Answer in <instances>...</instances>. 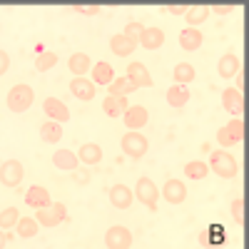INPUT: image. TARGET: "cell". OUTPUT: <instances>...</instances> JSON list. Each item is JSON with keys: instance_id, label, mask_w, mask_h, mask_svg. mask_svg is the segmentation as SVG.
<instances>
[{"instance_id": "7c38bea8", "label": "cell", "mask_w": 249, "mask_h": 249, "mask_svg": "<svg viewBox=\"0 0 249 249\" xmlns=\"http://www.w3.org/2000/svg\"><path fill=\"white\" fill-rule=\"evenodd\" d=\"M162 197L167 199L170 204H182L187 199V187L179 179H167L162 187Z\"/></svg>"}, {"instance_id": "ac0fdd59", "label": "cell", "mask_w": 249, "mask_h": 249, "mask_svg": "<svg viewBox=\"0 0 249 249\" xmlns=\"http://www.w3.org/2000/svg\"><path fill=\"white\" fill-rule=\"evenodd\" d=\"M239 70H242V65H239V57L234 53H224L219 57V62H217V72L222 77H234Z\"/></svg>"}, {"instance_id": "d6986e66", "label": "cell", "mask_w": 249, "mask_h": 249, "mask_svg": "<svg viewBox=\"0 0 249 249\" xmlns=\"http://www.w3.org/2000/svg\"><path fill=\"white\" fill-rule=\"evenodd\" d=\"M68 68H70V72H72L75 77H85V72L92 70V60H90L85 53H75V55H70V60H68Z\"/></svg>"}, {"instance_id": "83f0119b", "label": "cell", "mask_w": 249, "mask_h": 249, "mask_svg": "<svg viewBox=\"0 0 249 249\" xmlns=\"http://www.w3.org/2000/svg\"><path fill=\"white\" fill-rule=\"evenodd\" d=\"M184 18H187V23H190V28L202 25L204 20L210 18V8H207V5H192V8H187Z\"/></svg>"}, {"instance_id": "f1b7e54d", "label": "cell", "mask_w": 249, "mask_h": 249, "mask_svg": "<svg viewBox=\"0 0 249 249\" xmlns=\"http://www.w3.org/2000/svg\"><path fill=\"white\" fill-rule=\"evenodd\" d=\"M37 230H40V224L35 222V219H30V217H20L18 219V224H15V232L23 237V239H30V237H35L37 234Z\"/></svg>"}, {"instance_id": "f546056e", "label": "cell", "mask_w": 249, "mask_h": 249, "mask_svg": "<svg viewBox=\"0 0 249 249\" xmlns=\"http://www.w3.org/2000/svg\"><path fill=\"white\" fill-rule=\"evenodd\" d=\"M172 75H175V85H187V82L195 80V68L190 65V62H179Z\"/></svg>"}, {"instance_id": "cb8c5ba5", "label": "cell", "mask_w": 249, "mask_h": 249, "mask_svg": "<svg viewBox=\"0 0 249 249\" xmlns=\"http://www.w3.org/2000/svg\"><path fill=\"white\" fill-rule=\"evenodd\" d=\"M53 164L57 170H65V172H72L77 167V155L70 152V150H57L53 155Z\"/></svg>"}, {"instance_id": "2e32d148", "label": "cell", "mask_w": 249, "mask_h": 249, "mask_svg": "<svg viewBox=\"0 0 249 249\" xmlns=\"http://www.w3.org/2000/svg\"><path fill=\"white\" fill-rule=\"evenodd\" d=\"M70 92H72L77 100L88 102V100L95 97V85H92V80H88V77H75V80L70 82Z\"/></svg>"}, {"instance_id": "d6a6232c", "label": "cell", "mask_w": 249, "mask_h": 249, "mask_svg": "<svg viewBox=\"0 0 249 249\" xmlns=\"http://www.w3.org/2000/svg\"><path fill=\"white\" fill-rule=\"evenodd\" d=\"M20 219V212L15 210V207H8V210L0 212V230H13V227L18 224Z\"/></svg>"}, {"instance_id": "f35d334b", "label": "cell", "mask_w": 249, "mask_h": 249, "mask_svg": "<svg viewBox=\"0 0 249 249\" xmlns=\"http://www.w3.org/2000/svg\"><path fill=\"white\" fill-rule=\"evenodd\" d=\"M8 68H10V57H8L5 50H0V77L8 72Z\"/></svg>"}, {"instance_id": "b9f144b4", "label": "cell", "mask_w": 249, "mask_h": 249, "mask_svg": "<svg viewBox=\"0 0 249 249\" xmlns=\"http://www.w3.org/2000/svg\"><path fill=\"white\" fill-rule=\"evenodd\" d=\"M242 88H244V72L239 70V72H237V90L242 92Z\"/></svg>"}, {"instance_id": "4dcf8cb0", "label": "cell", "mask_w": 249, "mask_h": 249, "mask_svg": "<svg viewBox=\"0 0 249 249\" xmlns=\"http://www.w3.org/2000/svg\"><path fill=\"white\" fill-rule=\"evenodd\" d=\"M207 172H210V167H207L204 162H199V160H192V162L184 164V175L190 179H204Z\"/></svg>"}, {"instance_id": "ab89813d", "label": "cell", "mask_w": 249, "mask_h": 249, "mask_svg": "<svg viewBox=\"0 0 249 249\" xmlns=\"http://www.w3.org/2000/svg\"><path fill=\"white\" fill-rule=\"evenodd\" d=\"M210 10H214L217 15H230L232 10H237V5H214V8H210Z\"/></svg>"}, {"instance_id": "d590c367", "label": "cell", "mask_w": 249, "mask_h": 249, "mask_svg": "<svg viewBox=\"0 0 249 249\" xmlns=\"http://www.w3.org/2000/svg\"><path fill=\"white\" fill-rule=\"evenodd\" d=\"M217 142L222 144V147H234V144H237V142H234V137H232L230 132H227V127H222V130L217 132Z\"/></svg>"}, {"instance_id": "ffe728a7", "label": "cell", "mask_w": 249, "mask_h": 249, "mask_svg": "<svg viewBox=\"0 0 249 249\" xmlns=\"http://www.w3.org/2000/svg\"><path fill=\"white\" fill-rule=\"evenodd\" d=\"M127 107H130L127 97H115V95H107V97H105V102H102V110H105V115H107V117H122Z\"/></svg>"}, {"instance_id": "ba28073f", "label": "cell", "mask_w": 249, "mask_h": 249, "mask_svg": "<svg viewBox=\"0 0 249 249\" xmlns=\"http://www.w3.org/2000/svg\"><path fill=\"white\" fill-rule=\"evenodd\" d=\"M147 120H150V112H147V107H142V105H132V107H127L124 110V115H122V122H124V127L127 130H142L144 124H147Z\"/></svg>"}, {"instance_id": "e0dca14e", "label": "cell", "mask_w": 249, "mask_h": 249, "mask_svg": "<svg viewBox=\"0 0 249 249\" xmlns=\"http://www.w3.org/2000/svg\"><path fill=\"white\" fill-rule=\"evenodd\" d=\"M25 204L33 207V210H40V207H48L50 204V192L45 190V187H40V184H33L28 195H25Z\"/></svg>"}, {"instance_id": "9a60e30c", "label": "cell", "mask_w": 249, "mask_h": 249, "mask_svg": "<svg viewBox=\"0 0 249 249\" xmlns=\"http://www.w3.org/2000/svg\"><path fill=\"white\" fill-rule=\"evenodd\" d=\"M135 48H137V40H135V37H127L124 33H120V35H115V37L110 40V50H112L117 57H127L130 53H135Z\"/></svg>"}, {"instance_id": "d4e9b609", "label": "cell", "mask_w": 249, "mask_h": 249, "mask_svg": "<svg viewBox=\"0 0 249 249\" xmlns=\"http://www.w3.org/2000/svg\"><path fill=\"white\" fill-rule=\"evenodd\" d=\"M77 160L82 164H97L102 160V150H100V144L95 142H88V144H82L80 152H77Z\"/></svg>"}, {"instance_id": "7402d4cb", "label": "cell", "mask_w": 249, "mask_h": 249, "mask_svg": "<svg viewBox=\"0 0 249 249\" xmlns=\"http://www.w3.org/2000/svg\"><path fill=\"white\" fill-rule=\"evenodd\" d=\"M202 30H195V28H184L182 33H179V45H182V50H187V53H192V50H199V45H202Z\"/></svg>"}, {"instance_id": "8fae6325", "label": "cell", "mask_w": 249, "mask_h": 249, "mask_svg": "<svg viewBox=\"0 0 249 249\" xmlns=\"http://www.w3.org/2000/svg\"><path fill=\"white\" fill-rule=\"evenodd\" d=\"M132 199H135V195H132V190L127 184H115L112 190H110V204L115 207V210H127V207L132 204Z\"/></svg>"}, {"instance_id": "4316f807", "label": "cell", "mask_w": 249, "mask_h": 249, "mask_svg": "<svg viewBox=\"0 0 249 249\" xmlns=\"http://www.w3.org/2000/svg\"><path fill=\"white\" fill-rule=\"evenodd\" d=\"M137 88L130 82V77L124 75V77H115L112 82H110V95H115V97H127L130 92H135Z\"/></svg>"}, {"instance_id": "74e56055", "label": "cell", "mask_w": 249, "mask_h": 249, "mask_svg": "<svg viewBox=\"0 0 249 249\" xmlns=\"http://www.w3.org/2000/svg\"><path fill=\"white\" fill-rule=\"evenodd\" d=\"M72 10H77L82 15H97L100 13V5H72Z\"/></svg>"}, {"instance_id": "5b68a950", "label": "cell", "mask_w": 249, "mask_h": 249, "mask_svg": "<svg viewBox=\"0 0 249 249\" xmlns=\"http://www.w3.org/2000/svg\"><path fill=\"white\" fill-rule=\"evenodd\" d=\"M135 197L140 199V204L150 207V210H157L160 190H157V184H155L150 177H140V179H137V187H135Z\"/></svg>"}, {"instance_id": "484cf974", "label": "cell", "mask_w": 249, "mask_h": 249, "mask_svg": "<svg viewBox=\"0 0 249 249\" xmlns=\"http://www.w3.org/2000/svg\"><path fill=\"white\" fill-rule=\"evenodd\" d=\"M60 137H62V127H60V122H43L40 124V140L43 142H48V144H55V142H60Z\"/></svg>"}, {"instance_id": "8d00e7d4", "label": "cell", "mask_w": 249, "mask_h": 249, "mask_svg": "<svg viewBox=\"0 0 249 249\" xmlns=\"http://www.w3.org/2000/svg\"><path fill=\"white\" fill-rule=\"evenodd\" d=\"M142 30H144V28H142L140 23H127V28H124V35H127V37H135V40H137V37L142 35Z\"/></svg>"}, {"instance_id": "60d3db41", "label": "cell", "mask_w": 249, "mask_h": 249, "mask_svg": "<svg viewBox=\"0 0 249 249\" xmlns=\"http://www.w3.org/2000/svg\"><path fill=\"white\" fill-rule=\"evenodd\" d=\"M164 10H170L172 15H184L187 13V5H167Z\"/></svg>"}, {"instance_id": "8992f818", "label": "cell", "mask_w": 249, "mask_h": 249, "mask_svg": "<svg viewBox=\"0 0 249 249\" xmlns=\"http://www.w3.org/2000/svg\"><path fill=\"white\" fill-rule=\"evenodd\" d=\"M105 247L107 249H130L132 247V232L122 224H115L105 234Z\"/></svg>"}, {"instance_id": "44dd1931", "label": "cell", "mask_w": 249, "mask_h": 249, "mask_svg": "<svg viewBox=\"0 0 249 249\" xmlns=\"http://www.w3.org/2000/svg\"><path fill=\"white\" fill-rule=\"evenodd\" d=\"M90 72H92V85H110L115 80V70L110 62H95Z\"/></svg>"}, {"instance_id": "836d02e7", "label": "cell", "mask_w": 249, "mask_h": 249, "mask_svg": "<svg viewBox=\"0 0 249 249\" xmlns=\"http://www.w3.org/2000/svg\"><path fill=\"white\" fill-rule=\"evenodd\" d=\"M227 132L234 137V142H242L244 140V120L242 117H232L230 124H227Z\"/></svg>"}, {"instance_id": "7a4b0ae2", "label": "cell", "mask_w": 249, "mask_h": 249, "mask_svg": "<svg viewBox=\"0 0 249 249\" xmlns=\"http://www.w3.org/2000/svg\"><path fill=\"white\" fill-rule=\"evenodd\" d=\"M120 144H122V152L127 155V157H132V160H140V157H144V152L150 150V142H147V137H144V135H140V132H135V130L124 132Z\"/></svg>"}, {"instance_id": "1f68e13d", "label": "cell", "mask_w": 249, "mask_h": 249, "mask_svg": "<svg viewBox=\"0 0 249 249\" xmlns=\"http://www.w3.org/2000/svg\"><path fill=\"white\" fill-rule=\"evenodd\" d=\"M55 62H57V55H55L53 50H43V53H40V55L35 57V70L45 72V70L55 68Z\"/></svg>"}, {"instance_id": "6da1fadb", "label": "cell", "mask_w": 249, "mask_h": 249, "mask_svg": "<svg viewBox=\"0 0 249 249\" xmlns=\"http://www.w3.org/2000/svg\"><path fill=\"white\" fill-rule=\"evenodd\" d=\"M217 177H224V179H232L237 175V160L230 155V152H224V150H217L212 152L210 157V164H207Z\"/></svg>"}, {"instance_id": "4fadbf2b", "label": "cell", "mask_w": 249, "mask_h": 249, "mask_svg": "<svg viewBox=\"0 0 249 249\" xmlns=\"http://www.w3.org/2000/svg\"><path fill=\"white\" fill-rule=\"evenodd\" d=\"M127 77L130 82L140 90V88H152V75L150 70L142 65V62H130V68H127Z\"/></svg>"}, {"instance_id": "5bb4252c", "label": "cell", "mask_w": 249, "mask_h": 249, "mask_svg": "<svg viewBox=\"0 0 249 249\" xmlns=\"http://www.w3.org/2000/svg\"><path fill=\"white\" fill-rule=\"evenodd\" d=\"M164 43V33L160 28H144L142 35L137 37V45H142L144 50H160Z\"/></svg>"}, {"instance_id": "9c48e42d", "label": "cell", "mask_w": 249, "mask_h": 249, "mask_svg": "<svg viewBox=\"0 0 249 249\" xmlns=\"http://www.w3.org/2000/svg\"><path fill=\"white\" fill-rule=\"evenodd\" d=\"M222 105L232 117H242V112H244V95L237 88H227L222 92Z\"/></svg>"}, {"instance_id": "e575fe53", "label": "cell", "mask_w": 249, "mask_h": 249, "mask_svg": "<svg viewBox=\"0 0 249 249\" xmlns=\"http://www.w3.org/2000/svg\"><path fill=\"white\" fill-rule=\"evenodd\" d=\"M232 217H234V222L242 227L244 224V199L242 197H237L234 202H232Z\"/></svg>"}, {"instance_id": "30bf717a", "label": "cell", "mask_w": 249, "mask_h": 249, "mask_svg": "<svg viewBox=\"0 0 249 249\" xmlns=\"http://www.w3.org/2000/svg\"><path fill=\"white\" fill-rule=\"evenodd\" d=\"M43 110L48 112V117L53 120V122H68L70 120V110H68V105L62 100H57V97H48L45 102H43Z\"/></svg>"}, {"instance_id": "603a6c76", "label": "cell", "mask_w": 249, "mask_h": 249, "mask_svg": "<svg viewBox=\"0 0 249 249\" xmlns=\"http://www.w3.org/2000/svg\"><path fill=\"white\" fill-rule=\"evenodd\" d=\"M187 102H190V90H187V85H172L167 90V105L170 107L182 110Z\"/></svg>"}, {"instance_id": "7bdbcfd3", "label": "cell", "mask_w": 249, "mask_h": 249, "mask_svg": "<svg viewBox=\"0 0 249 249\" xmlns=\"http://www.w3.org/2000/svg\"><path fill=\"white\" fill-rule=\"evenodd\" d=\"M3 244H5V237H3V234H0V249H3Z\"/></svg>"}, {"instance_id": "52a82bcc", "label": "cell", "mask_w": 249, "mask_h": 249, "mask_svg": "<svg viewBox=\"0 0 249 249\" xmlns=\"http://www.w3.org/2000/svg\"><path fill=\"white\" fill-rule=\"evenodd\" d=\"M23 177H25V167L18 160H8V162L0 164V184L18 187L20 182H23Z\"/></svg>"}, {"instance_id": "3957f363", "label": "cell", "mask_w": 249, "mask_h": 249, "mask_svg": "<svg viewBox=\"0 0 249 249\" xmlns=\"http://www.w3.org/2000/svg\"><path fill=\"white\" fill-rule=\"evenodd\" d=\"M65 217H68V207L62 202H50L48 207H40V210H37L35 222L40 227H57Z\"/></svg>"}, {"instance_id": "277c9868", "label": "cell", "mask_w": 249, "mask_h": 249, "mask_svg": "<svg viewBox=\"0 0 249 249\" xmlns=\"http://www.w3.org/2000/svg\"><path fill=\"white\" fill-rule=\"evenodd\" d=\"M33 97L35 95H33V88L30 85H15L8 92V107L13 112H25L33 105Z\"/></svg>"}]
</instances>
